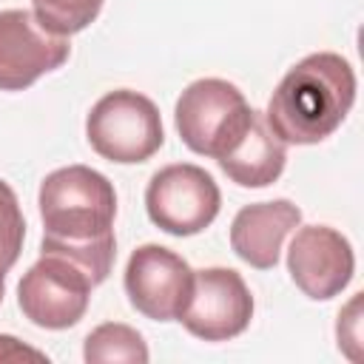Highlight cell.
<instances>
[{
	"label": "cell",
	"mask_w": 364,
	"mask_h": 364,
	"mask_svg": "<svg viewBox=\"0 0 364 364\" xmlns=\"http://www.w3.org/2000/svg\"><path fill=\"white\" fill-rule=\"evenodd\" d=\"M353 102V65L336 51H316L282 77L264 119L284 145H316L347 119Z\"/></svg>",
	"instance_id": "6da1fadb"
},
{
	"label": "cell",
	"mask_w": 364,
	"mask_h": 364,
	"mask_svg": "<svg viewBox=\"0 0 364 364\" xmlns=\"http://www.w3.org/2000/svg\"><path fill=\"white\" fill-rule=\"evenodd\" d=\"M43 245L54 247H100L117 245L114 216L117 191L105 173L88 165L51 171L40 185Z\"/></svg>",
	"instance_id": "7a4b0ae2"
},
{
	"label": "cell",
	"mask_w": 364,
	"mask_h": 364,
	"mask_svg": "<svg viewBox=\"0 0 364 364\" xmlns=\"http://www.w3.org/2000/svg\"><path fill=\"white\" fill-rule=\"evenodd\" d=\"M85 136L102 159L119 165L145 162L165 142L159 108L131 88L108 91L94 102L85 119Z\"/></svg>",
	"instance_id": "3957f363"
},
{
	"label": "cell",
	"mask_w": 364,
	"mask_h": 364,
	"mask_svg": "<svg viewBox=\"0 0 364 364\" xmlns=\"http://www.w3.org/2000/svg\"><path fill=\"white\" fill-rule=\"evenodd\" d=\"M253 108L247 105L245 94L219 77H202L191 82L173 108L176 131L182 142L199 154L219 159L233 139L247 128Z\"/></svg>",
	"instance_id": "277c9868"
},
{
	"label": "cell",
	"mask_w": 364,
	"mask_h": 364,
	"mask_svg": "<svg viewBox=\"0 0 364 364\" xmlns=\"http://www.w3.org/2000/svg\"><path fill=\"white\" fill-rule=\"evenodd\" d=\"M222 193L213 176L191 162L156 171L145 188L148 219L171 236L202 233L219 216Z\"/></svg>",
	"instance_id": "5b68a950"
},
{
	"label": "cell",
	"mask_w": 364,
	"mask_h": 364,
	"mask_svg": "<svg viewBox=\"0 0 364 364\" xmlns=\"http://www.w3.org/2000/svg\"><path fill=\"white\" fill-rule=\"evenodd\" d=\"M94 287L97 284L91 276L71 259L40 253V259L23 273L17 284V304L31 324L65 330L85 316Z\"/></svg>",
	"instance_id": "8992f818"
},
{
	"label": "cell",
	"mask_w": 364,
	"mask_h": 364,
	"mask_svg": "<svg viewBox=\"0 0 364 364\" xmlns=\"http://www.w3.org/2000/svg\"><path fill=\"white\" fill-rule=\"evenodd\" d=\"M125 293L136 313L151 321H179L193 290L191 264L162 245H139L125 264Z\"/></svg>",
	"instance_id": "52a82bcc"
},
{
	"label": "cell",
	"mask_w": 364,
	"mask_h": 364,
	"mask_svg": "<svg viewBox=\"0 0 364 364\" xmlns=\"http://www.w3.org/2000/svg\"><path fill=\"white\" fill-rule=\"evenodd\" d=\"M253 318V296L245 279L230 267L193 270V290L179 321L202 341H228L247 330Z\"/></svg>",
	"instance_id": "ba28073f"
},
{
	"label": "cell",
	"mask_w": 364,
	"mask_h": 364,
	"mask_svg": "<svg viewBox=\"0 0 364 364\" xmlns=\"http://www.w3.org/2000/svg\"><path fill=\"white\" fill-rule=\"evenodd\" d=\"M71 54L68 37L48 31L34 11H0V91H23L60 68Z\"/></svg>",
	"instance_id": "9c48e42d"
},
{
	"label": "cell",
	"mask_w": 364,
	"mask_h": 364,
	"mask_svg": "<svg viewBox=\"0 0 364 364\" xmlns=\"http://www.w3.org/2000/svg\"><path fill=\"white\" fill-rule=\"evenodd\" d=\"M287 270L307 299L327 301L338 296L355 273L353 245L336 228L304 225L287 247Z\"/></svg>",
	"instance_id": "30bf717a"
},
{
	"label": "cell",
	"mask_w": 364,
	"mask_h": 364,
	"mask_svg": "<svg viewBox=\"0 0 364 364\" xmlns=\"http://www.w3.org/2000/svg\"><path fill=\"white\" fill-rule=\"evenodd\" d=\"M301 210L290 199L245 205L230 225L233 253L256 270H270L279 262L284 239L299 228Z\"/></svg>",
	"instance_id": "8fae6325"
},
{
	"label": "cell",
	"mask_w": 364,
	"mask_h": 364,
	"mask_svg": "<svg viewBox=\"0 0 364 364\" xmlns=\"http://www.w3.org/2000/svg\"><path fill=\"white\" fill-rule=\"evenodd\" d=\"M216 162L230 182L242 188H267L284 171L287 145L273 134L264 114L253 111L247 128L233 139V145Z\"/></svg>",
	"instance_id": "7c38bea8"
},
{
	"label": "cell",
	"mask_w": 364,
	"mask_h": 364,
	"mask_svg": "<svg viewBox=\"0 0 364 364\" xmlns=\"http://www.w3.org/2000/svg\"><path fill=\"white\" fill-rule=\"evenodd\" d=\"M82 358L88 364L97 361H134V364H145L151 358L148 344L142 341V336L119 321H105L100 327H94L85 336V347H82Z\"/></svg>",
	"instance_id": "4fadbf2b"
},
{
	"label": "cell",
	"mask_w": 364,
	"mask_h": 364,
	"mask_svg": "<svg viewBox=\"0 0 364 364\" xmlns=\"http://www.w3.org/2000/svg\"><path fill=\"white\" fill-rule=\"evenodd\" d=\"M34 6V17L54 34H77L82 28H88L100 9L102 0H31Z\"/></svg>",
	"instance_id": "5bb4252c"
},
{
	"label": "cell",
	"mask_w": 364,
	"mask_h": 364,
	"mask_svg": "<svg viewBox=\"0 0 364 364\" xmlns=\"http://www.w3.org/2000/svg\"><path fill=\"white\" fill-rule=\"evenodd\" d=\"M26 239V219L17 202V193L9 182L0 179V276H6L20 259Z\"/></svg>",
	"instance_id": "9a60e30c"
},
{
	"label": "cell",
	"mask_w": 364,
	"mask_h": 364,
	"mask_svg": "<svg viewBox=\"0 0 364 364\" xmlns=\"http://www.w3.org/2000/svg\"><path fill=\"white\" fill-rule=\"evenodd\" d=\"M23 358H46L40 350L20 344L14 336H0V361H23Z\"/></svg>",
	"instance_id": "2e32d148"
},
{
	"label": "cell",
	"mask_w": 364,
	"mask_h": 364,
	"mask_svg": "<svg viewBox=\"0 0 364 364\" xmlns=\"http://www.w3.org/2000/svg\"><path fill=\"white\" fill-rule=\"evenodd\" d=\"M3 293H6V276H0V304H3Z\"/></svg>",
	"instance_id": "e0dca14e"
}]
</instances>
